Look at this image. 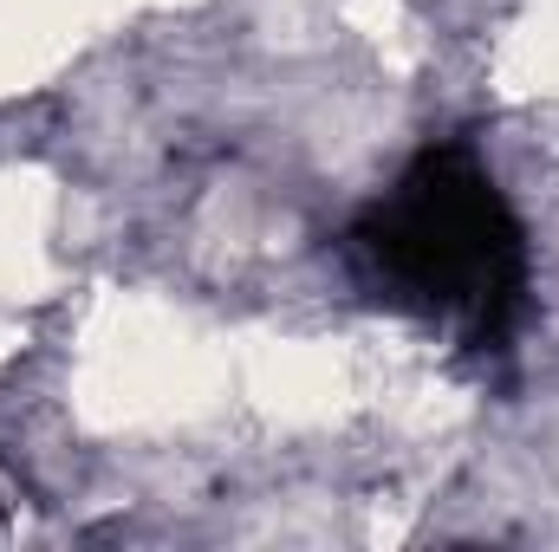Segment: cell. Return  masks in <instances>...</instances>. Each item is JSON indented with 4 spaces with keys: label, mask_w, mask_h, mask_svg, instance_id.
<instances>
[{
    "label": "cell",
    "mask_w": 559,
    "mask_h": 552,
    "mask_svg": "<svg viewBox=\"0 0 559 552\" xmlns=\"http://www.w3.org/2000/svg\"><path fill=\"white\" fill-rule=\"evenodd\" d=\"M345 267L384 312L481 358L508 351L534 305L527 221L468 137L423 143L352 215Z\"/></svg>",
    "instance_id": "obj_1"
}]
</instances>
